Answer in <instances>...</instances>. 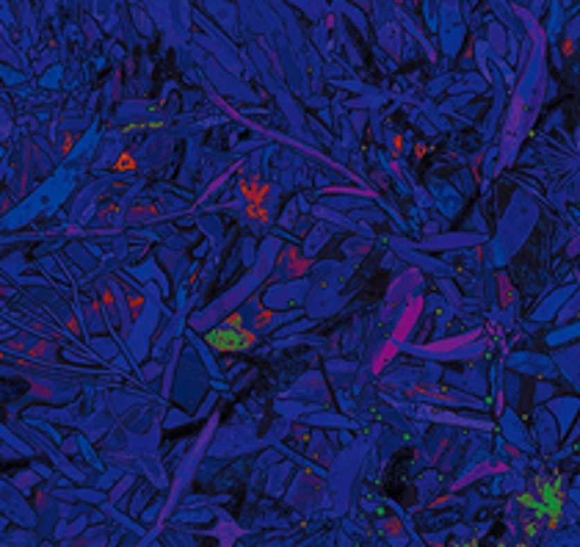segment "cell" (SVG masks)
<instances>
[{"instance_id":"cell-1","label":"cell","mask_w":580,"mask_h":547,"mask_svg":"<svg viewBox=\"0 0 580 547\" xmlns=\"http://www.w3.org/2000/svg\"><path fill=\"white\" fill-rule=\"evenodd\" d=\"M205 340L216 348V351H227V354H235V351H246L257 343V337L241 326V318L233 315L230 321H224L221 326H216L213 332L205 334Z\"/></svg>"},{"instance_id":"cell-2","label":"cell","mask_w":580,"mask_h":547,"mask_svg":"<svg viewBox=\"0 0 580 547\" xmlns=\"http://www.w3.org/2000/svg\"><path fill=\"white\" fill-rule=\"evenodd\" d=\"M453 547H478V539H475V537H473V539H470V542H456V545Z\"/></svg>"}]
</instances>
